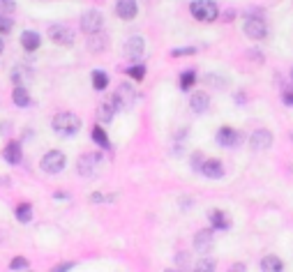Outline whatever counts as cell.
Returning <instances> with one entry per match:
<instances>
[{"instance_id": "1", "label": "cell", "mask_w": 293, "mask_h": 272, "mask_svg": "<svg viewBox=\"0 0 293 272\" xmlns=\"http://www.w3.org/2000/svg\"><path fill=\"white\" fill-rule=\"evenodd\" d=\"M51 129L58 134V136H74V134H79L81 129V118L74 113H58L56 118L51 120Z\"/></svg>"}, {"instance_id": "2", "label": "cell", "mask_w": 293, "mask_h": 272, "mask_svg": "<svg viewBox=\"0 0 293 272\" xmlns=\"http://www.w3.org/2000/svg\"><path fill=\"white\" fill-rule=\"evenodd\" d=\"M242 30H245V35L254 41L265 39V35H268V23H265L261 9H254L252 14L247 12V21H245V28H242Z\"/></svg>"}, {"instance_id": "3", "label": "cell", "mask_w": 293, "mask_h": 272, "mask_svg": "<svg viewBox=\"0 0 293 272\" xmlns=\"http://www.w3.org/2000/svg\"><path fill=\"white\" fill-rule=\"evenodd\" d=\"M190 12H192V16L201 23H213V21H217V16H219V7L215 0H194V3L190 5Z\"/></svg>"}, {"instance_id": "4", "label": "cell", "mask_w": 293, "mask_h": 272, "mask_svg": "<svg viewBox=\"0 0 293 272\" xmlns=\"http://www.w3.org/2000/svg\"><path fill=\"white\" fill-rule=\"evenodd\" d=\"M65 164H67V159H65V155H62L60 150L47 152V155L42 157V161H39V166H42L44 173H51V175L62 173V171H65Z\"/></svg>"}, {"instance_id": "5", "label": "cell", "mask_w": 293, "mask_h": 272, "mask_svg": "<svg viewBox=\"0 0 293 272\" xmlns=\"http://www.w3.org/2000/svg\"><path fill=\"white\" fill-rule=\"evenodd\" d=\"M102 26H104V18L97 9L83 12V16H81V30H83L86 35H99V32H102Z\"/></svg>"}, {"instance_id": "6", "label": "cell", "mask_w": 293, "mask_h": 272, "mask_svg": "<svg viewBox=\"0 0 293 272\" xmlns=\"http://www.w3.org/2000/svg\"><path fill=\"white\" fill-rule=\"evenodd\" d=\"M49 37H51L53 44L72 46V44H74V39H76V32L72 30L70 26H62V23H58V26L49 28Z\"/></svg>"}, {"instance_id": "7", "label": "cell", "mask_w": 293, "mask_h": 272, "mask_svg": "<svg viewBox=\"0 0 293 272\" xmlns=\"http://www.w3.org/2000/svg\"><path fill=\"white\" fill-rule=\"evenodd\" d=\"M99 159H102V155L99 152H86V155L79 157V173L83 175V178H88V175H95L97 173V166H99Z\"/></svg>"}, {"instance_id": "8", "label": "cell", "mask_w": 293, "mask_h": 272, "mask_svg": "<svg viewBox=\"0 0 293 272\" xmlns=\"http://www.w3.org/2000/svg\"><path fill=\"white\" fill-rule=\"evenodd\" d=\"M118 101H116V97H104L102 99V104H99V109H97V118H99V122L102 124H109L113 118H116V113H118Z\"/></svg>"}, {"instance_id": "9", "label": "cell", "mask_w": 293, "mask_h": 272, "mask_svg": "<svg viewBox=\"0 0 293 272\" xmlns=\"http://www.w3.org/2000/svg\"><path fill=\"white\" fill-rule=\"evenodd\" d=\"M215 141H217L222 148H236V145H240L242 136H240V132H238V129L222 127V129H217V136H215Z\"/></svg>"}, {"instance_id": "10", "label": "cell", "mask_w": 293, "mask_h": 272, "mask_svg": "<svg viewBox=\"0 0 293 272\" xmlns=\"http://www.w3.org/2000/svg\"><path fill=\"white\" fill-rule=\"evenodd\" d=\"M270 145H273V132H268V129H256L249 136V148L254 152H263Z\"/></svg>"}, {"instance_id": "11", "label": "cell", "mask_w": 293, "mask_h": 272, "mask_svg": "<svg viewBox=\"0 0 293 272\" xmlns=\"http://www.w3.org/2000/svg\"><path fill=\"white\" fill-rule=\"evenodd\" d=\"M145 53V39L141 35H134L125 41V58L130 60H141Z\"/></svg>"}, {"instance_id": "12", "label": "cell", "mask_w": 293, "mask_h": 272, "mask_svg": "<svg viewBox=\"0 0 293 272\" xmlns=\"http://www.w3.org/2000/svg\"><path fill=\"white\" fill-rule=\"evenodd\" d=\"M113 97H116V101H118V106H120V109H130V106L134 104L136 92H134V88H132L130 83H120V86H118V90L113 92Z\"/></svg>"}, {"instance_id": "13", "label": "cell", "mask_w": 293, "mask_h": 272, "mask_svg": "<svg viewBox=\"0 0 293 272\" xmlns=\"http://www.w3.org/2000/svg\"><path fill=\"white\" fill-rule=\"evenodd\" d=\"M199 173L205 175L208 180H219V178H224V166L219 159H203Z\"/></svg>"}, {"instance_id": "14", "label": "cell", "mask_w": 293, "mask_h": 272, "mask_svg": "<svg viewBox=\"0 0 293 272\" xmlns=\"http://www.w3.org/2000/svg\"><path fill=\"white\" fill-rule=\"evenodd\" d=\"M116 14L122 21H132V18H136V14H139V3H136V0H118Z\"/></svg>"}, {"instance_id": "15", "label": "cell", "mask_w": 293, "mask_h": 272, "mask_svg": "<svg viewBox=\"0 0 293 272\" xmlns=\"http://www.w3.org/2000/svg\"><path fill=\"white\" fill-rule=\"evenodd\" d=\"M215 242V235H213V228H203L194 235V249L196 252H208Z\"/></svg>"}, {"instance_id": "16", "label": "cell", "mask_w": 293, "mask_h": 272, "mask_svg": "<svg viewBox=\"0 0 293 272\" xmlns=\"http://www.w3.org/2000/svg\"><path fill=\"white\" fill-rule=\"evenodd\" d=\"M190 106H192V111H194V113H205V111H208V106H210V97L205 95V92H194V95H192V99H190Z\"/></svg>"}, {"instance_id": "17", "label": "cell", "mask_w": 293, "mask_h": 272, "mask_svg": "<svg viewBox=\"0 0 293 272\" xmlns=\"http://www.w3.org/2000/svg\"><path fill=\"white\" fill-rule=\"evenodd\" d=\"M208 217H210L213 228H217V231H228V228H231V219H228L222 210H210Z\"/></svg>"}, {"instance_id": "18", "label": "cell", "mask_w": 293, "mask_h": 272, "mask_svg": "<svg viewBox=\"0 0 293 272\" xmlns=\"http://www.w3.org/2000/svg\"><path fill=\"white\" fill-rule=\"evenodd\" d=\"M3 157H5L7 164H19L21 161V145L16 141H10L5 145V150H3Z\"/></svg>"}, {"instance_id": "19", "label": "cell", "mask_w": 293, "mask_h": 272, "mask_svg": "<svg viewBox=\"0 0 293 272\" xmlns=\"http://www.w3.org/2000/svg\"><path fill=\"white\" fill-rule=\"evenodd\" d=\"M39 44H42V39H39V35L35 30H26L24 35H21V46H24L26 51H37Z\"/></svg>"}, {"instance_id": "20", "label": "cell", "mask_w": 293, "mask_h": 272, "mask_svg": "<svg viewBox=\"0 0 293 272\" xmlns=\"http://www.w3.org/2000/svg\"><path fill=\"white\" fill-rule=\"evenodd\" d=\"M261 270L263 272H282L284 263H282V258H277V256H265L263 261H261Z\"/></svg>"}, {"instance_id": "21", "label": "cell", "mask_w": 293, "mask_h": 272, "mask_svg": "<svg viewBox=\"0 0 293 272\" xmlns=\"http://www.w3.org/2000/svg\"><path fill=\"white\" fill-rule=\"evenodd\" d=\"M12 99H14V104L16 106H30V95H28V90H26L24 86H16L14 88V92H12Z\"/></svg>"}, {"instance_id": "22", "label": "cell", "mask_w": 293, "mask_h": 272, "mask_svg": "<svg viewBox=\"0 0 293 272\" xmlns=\"http://www.w3.org/2000/svg\"><path fill=\"white\" fill-rule=\"evenodd\" d=\"M14 217L19 221H24V224H28V221L33 219V205H30V203H19L14 210Z\"/></svg>"}, {"instance_id": "23", "label": "cell", "mask_w": 293, "mask_h": 272, "mask_svg": "<svg viewBox=\"0 0 293 272\" xmlns=\"http://www.w3.org/2000/svg\"><path fill=\"white\" fill-rule=\"evenodd\" d=\"M194 83H196V72H194V69L180 74V90H192Z\"/></svg>"}, {"instance_id": "24", "label": "cell", "mask_w": 293, "mask_h": 272, "mask_svg": "<svg viewBox=\"0 0 293 272\" xmlns=\"http://www.w3.org/2000/svg\"><path fill=\"white\" fill-rule=\"evenodd\" d=\"M90 136H93V141L97 143V145H102V148H109V145H111V143H109V138H107V132H104L102 127H93Z\"/></svg>"}, {"instance_id": "25", "label": "cell", "mask_w": 293, "mask_h": 272, "mask_svg": "<svg viewBox=\"0 0 293 272\" xmlns=\"http://www.w3.org/2000/svg\"><path fill=\"white\" fill-rule=\"evenodd\" d=\"M90 78H93V88H95V90H104V88L109 86V76L104 72H93V76H90Z\"/></svg>"}, {"instance_id": "26", "label": "cell", "mask_w": 293, "mask_h": 272, "mask_svg": "<svg viewBox=\"0 0 293 272\" xmlns=\"http://www.w3.org/2000/svg\"><path fill=\"white\" fill-rule=\"evenodd\" d=\"M12 28H14V21L10 14H0V35H10Z\"/></svg>"}, {"instance_id": "27", "label": "cell", "mask_w": 293, "mask_h": 272, "mask_svg": "<svg viewBox=\"0 0 293 272\" xmlns=\"http://www.w3.org/2000/svg\"><path fill=\"white\" fill-rule=\"evenodd\" d=\"M215 267H217V263H215L213 258H201V261L196 263L194 270H199V272H213Z\"/></svg>"}, {"instance_id": "28", "label": "cell", "mask_w": 293, "mask_h": 272, "mask_svg": "<svg viewBox=\"0 0 293 272\" xmlns=\"http://www.w3.org/2000/svg\"><path fill=\"white\" fill-rule=\"evenodd\" d=\"M127 74H130L134 81H141V78L145 76V65H143V62H141V65H134V67L127 69Z\"/></svg>"}, {"instance_id": "29", "label": "cell", "mask_w": 293, "mask_h": 272, "mask_svg": "<svg viewBox=\"0 0 293 272\" xmlns=\"http://www.w3.org/2000/svg\"><path fill=\"white\" fill-rule=\"evenodd\" d=\"M28 267H30V263H28V258H24V256L12 258V263H10V270H28Z\"/></svg>"}, {"instance_id": "30", "label": "cell", "mask_w": 293, "mask_h": 272, "mask_svg": "<svg viewBox=\"0 0 293 272\" xmlns=\"http://www.w3.org/2000/svg\"><path fill=\"white\" fill-rule=\"evenodd\" d=\"M16 9L14 0H0V14H12Z\"/></svg>"}, {"instance_id": "31", "label": "cell", "mask_w": 293, "mask_h": 272, "mask_svg": "<svg viewBox=\"0 0 293 272\" xmlns=\"http://www.w3.org/2000/svg\"><path fill=\"white\" fill-rule=\"evenodd\" d=\"M194 53H196L194 46H187V49H173L171 51V55H176V58H178V55H194Z\"/></svg>"}, {"instance_id": "32", "label": "cell", "mask_w": 293, "mask_h": 272, "mask_svg": "<svg viewBox=\"0 0 293 272\" xmlns=\"http://www.w3.org/2000/svg\"><path fill=\"white\" fill-rule=\"evenodd\" d=\"M201 164H203V155H201V152H194V155H192V169L199 171Z\"/></svg>"}, {"instance_id": "33", "label": "cell", "mask_w": 293, "mask_h": 272, "mask_svg": "<svg viewBox=\"0 0 293 272\" xmlns=\"http://www.w3.org/2000/svg\"><path fill=\"white\" fill-rule=\"evenodd\" d=\"M282 101H284V104H286V106H293V90H284Z\"/></svg>"}, {"instance_id": "34", "label": "cell", "mask_w": 293, "mask_h": 272, "mask_svg": "<svg viewBox=\"0 0 293 272\" xmlns=\"http://www.w3.org/2000/svg\"><path fill=\"white\" fill-rule=\"evenodd\" d=\"M65 270H74V263H60L53 267V272H65Z\"/></svg>"}, {"instance_id": "35", "label": "cell", "mask_w": 293, "mask_h": 272, "mask_svg": "<svg viewBox=\"0 0 293 272\" xmlns=\"http://www.w3.org/2000/svg\"><path fill=\"white\" fill-rule=\"evenodd\" d=\"M3 51H5V44H3V39H0V53H3Z\"/></svg>"}, {"instance_id": "36", "label": "cell", "mask_w": 293, "mask_h": 272, "mask_svg": "<svg viewBox=\"0 0 293 272\" xmlns=\"http://www.w3.org/2000/svg\"><path fill=\"white\" fill-rule=\"evenodd\" d=\"M291 78H293V69H291Z\"/></svg>"}]
</instances>
